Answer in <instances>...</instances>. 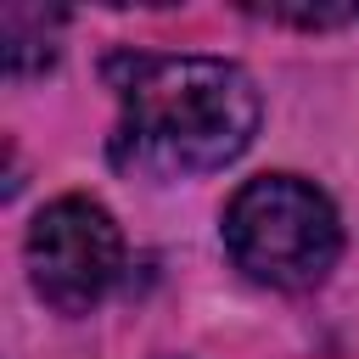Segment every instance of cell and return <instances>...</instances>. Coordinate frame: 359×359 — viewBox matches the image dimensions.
Masks as SVG:
<instances>
[{"instance_id":"3957f363","label":"cell","mask_w":359,"mask_h":359,"mask_svg":"<svg viewBox=\"0 0 359 359\" xmlns=\"http://www.w3.org/2000/svg\"><path fill=\"white\" fill-rule=\"evenodd\" d=\"M118 269H123V236L101 202L62 196L28 224V280L50 309L62 314L95 309L112 292Z\"/></svg>"},{"instance_id":"277c9868","label":"cell","mask_w":359,"mask_h":359,"mask_svg":"<svg viewBox=\"0 0 359 359\" xmlns=\"http://www.w3.org/2000/svg\"><path fill=\"white\" fill-rule=\"evenodd\" d=\"M56 28L62 11H39V6H6L0 11V39H6V73H39L56 62Z\"/></svg>"},{"instance_id":"5b68a950","label":"cell","mask_w":359,"mask_h":359,"mask_svg":"<svg viewBox=\"0 0 359 359\" xmlns=\"http://www.w3.org/2000/svg\"><path fill=\"white\" fill-rule=\"evenodd\" d=\"M252 11L269 22H297V28H337V22L359 17V0H348V6H252Z\"/></svg>"},{"instance_id":"7a4b0ae2","label":"cell","mask_w":359,"mask_h":359,"mask_svg":"<svg viewBox=\"0 0 359 359\" xmlns=\"http://www.w3.org/2000/svg\"><path fill=\"white\" fill-rule=\"evenodd\" d=\"M224 247L236 269H247L264 286L303 292L325 280V269L342 252V224L325 191H314L297 174H258L247 180L224 208Z\"/></svg>"},{"instance_id":"6da1fadb","label":"cell","mask_w":359,"mask_h":359,"mask_svg":"<svg viewBox=\"0 0 359 359\" xmlns=\"http://www.w3.org/2000/svg\"><path fill=\"white\" fill-rule=\"evenodd\" d=\"M118 90L112 163L157 180L208 174L236 163L258 135V90L236 62L219 56H112Z\"/></svg>"}]
</instances>
